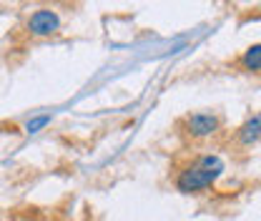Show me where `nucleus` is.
I'll return each instance as SVG.
<instances>
[{"label":"nucleus","instance_id":"nucleus-1","mask_svg":"<svg viewBox=\"0 0 261 221\" xmlns=\"http://www.w3.org/2000/svg\"><path fill=\"white\" fill-rule=\"evenodd\" d=\"M221 171H224V161L216 154H198L176 171L173 186L181 193H201L214 186Z\"/></svg>","mask_w":261,"mask_h":221},{"label":"nucleus","instance_id":"nucleus-2","mask_svg":"<svg viewBox=\"0 0 261 221\" xmlns=\"http://www.w3.org/2000/svg\"><path fill=\"white\" fill-rule=\"evenodd\" d=\"M224 128V118L214 111H198V113H189L178 121V131L186 141H208L214 136H219Z\"/></svg>","mask_w":261,"mask_h":221},{"label":"nucleus","instance_id":"nucleus-3","mask_svg":"<svg viewBox=\"0 0 261 221\" xmlns=\"http://www.w3.org/2000/svg\"><path fill=\"white\" fill-rule=\"evenodd\" d=\"M25 31L31 33L33 38H50L61 31V15L50 8H38L28 15Z\"/></svg>","mask_w":261,"mask_h":221},{"label":"nucleus","instance_id":"nucleus-4","mask_svg":"<svg viewBox=\"0 0 261 221\" xmlns=\"http://www.w3.org/2000/svg\"><path fill=\"white\" fill-rule=\"evenodd\" d=\"M233 151H251L254 146L261 143V113H254L249 116L241 126L233 131Z\"/></svg>","mask_w":261,"mask_h":221},{"label":"nucleus","instance_id":"nucleus-5","mask_svg":"<svg viewBox=\"0 0 261 221\" xmlns=\"http://www.w3.org/2000/svg\"><path fill=\"white\" fill-rule=\"evenodd\" d=\"M233 65L241 70V73H249V76H261V43L249 45L236 61Z\"/></svg>","mask_w":261,"mask_h":221},{"label":"nucleus","instance_id":"nucleus-6","mask_svg":"<svg viewBox=\"0 0 261 221\" xmlns=\"http://www.w3.org/2000/svg\"><path fill=\"white\" fill-rule=\"evenodd\" d=\"M50 121H53V118H50L48 113H45V116H35V118H31V121L25 124V131H28V133H38L40 128H45Z\"/></svg>","mask_w":261,"mask_h":221}]
</instances>
